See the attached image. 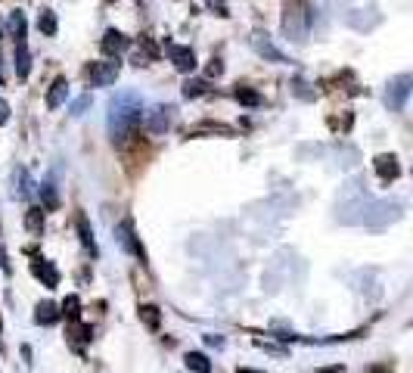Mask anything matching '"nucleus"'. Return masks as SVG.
I'll return each mask as SVG.
<instances>
[{"mask_svg": "<svg viewBox=\"0 0 413 373\" xmlns=\"http://www.w3.org/2000/svg\"><path fill=\"white\" fill-rule=\"evenodd\" d=\"M233 97H236V103L249 106V109H255V106H261V93L252 90V87H236L233 90Z\"/></svg>", "mask_w": 413, "mask_h": 373, "instance_id": "nucleus-17", "label": "nucleus"}, {"mask_svg": "<svg viewBox=\"0 0 413 373\" xmlns=\"http://www.w3.org/2000/svg\"><path fill=\"white\" fill-rule=\"evenodd\" d=\"M373 165H376V171H379L382 180H394L401 174V165H398V159H394V155H385V153L376 155Z\"/></svg>", "mask_w": 413, "mask_h": 373, "instance_id": "nucleus-13", "label": "nucleus"}, {"mask_svg": "<svg viewBox=\"0 0 413 373\" xmlns=\"http://www.w3.org/2000/svg\"><path fill=\"white\" fill-rule=\"evenodd\" d=\"M119 72H121L119 56H115V59H106V62H90L88 66V81L94 87H106V84H112V81L119 78Z\"/></svg>", "mask_w": 413, "mask_h": 373, "instance_id": "nucleus-3", "label": "nucleus"}, {"mask_svg": "<svg viewBox=\"0 0 413 373\" xmlns=\"http://www.w3.org/2000/svg\"><path fill=\"white\" fill-rule=\"evenodd\" d=\"M221 72H224V66H221V59H212V62H208V72H205L208 78H218Z\"/></svg>", "mask_w": 413, "mask_h": 373, "instance_id": "nucleus-28", "label": "nucleus"}, {"mask_svg": "<svg viewBox=\"0 0 413 373\" xmlns=\"http://www.w3.org/2000/svg\"><path fill=\"white\" fill-rule=\"evenodd\" d=\"M13 62H16V75H19V78H28V72H32V53H28L26 41H16Z\"/></svg>", "mask_w": 413, "mask_h": 373, "instance_id": "nucleus-11", "label": "nucleus"}, {"mask_svg": "<svg viewBox=\"0 0 413 373\" xmlns=\"http://www.w3.org/2000/svg\"><path fill=\"white\" fill-rule=\"evenodd\" d=\"M140 321H143L150 329H156L159 327V308L156 305H140Z\"/></svg>", "mask_w": 413, "mask_h": 373, "instance_id": "nucleus-23", "label": "nucleus"}, {"mask_svg": "<svg viewBox=\"0 0 413 373\" xmlns=\"http://www.w3.org/2000/svg\"><path fill=\"white\" fill-rule=\"evenodd\" d=\"M174 124V106L171 103H162L150 112V131L152 134H165V131Z\"/></svg>", "mask_w": 413, "mask_h": 373, "instance_id": "nucleus-6", "label": "nucleus"}, {"mask_svg": "<svg viewBox=\"0 0 413 373\" xmlns=\"http://www.w3.org/2000/svg\"><path fill=\"white\" fill-rule=\"evenodd\" d=\"M205 90H208V81H205V78H190L187 84H183V97H187V99L202 97Z\"/></svg>", "mask_w": 413, "mask_h": 373, "instance_id": "nucleus-21", "label": "nucleus"}, {"mask_svg": "<svg viewBox=\"0 0 413 373\" xmlns=\"http://www.w3.org/2000/svg\"><path fill=\"white\" fill-rule=\"evenodd\" d=\"M38 28L44 31L47 37L57 35V12H53V10H41V16H38Z\"/></svg>", "mask_w": 413, "mask_h": 373, "instance_id": "nucleus-20", "label": "nucleus"}, {"mask_svg": "<svg viewBox=\"0 0 413 373\" xmlns=\"http://www.w3.org/2000/svg\"><path fill=\"white\" fill-rule=\"evenodd\" d=\"M41 193H44V209H53V205H57V186L44 184L41 186Z\"/></svg>", "mask_w": 413, "mask_h": 373, "instance_id": "nucleus-25", "label": "nucleus"}, {"mask_svg": "<svg viewBox=\"0 0 413 373\" xmlns=\"http://www.w3.org/2000/svg\"><path fill=\"white\" fill-rule=\"evenodd\" d=\"M7 122H10V103L0 99V124H7Z\"/></svg>", "mask_w": 413, "mask_h": 373, "instance_id": "nucleus-29", "label": "nucleus"}, {"mask_svg": "<svg viewBox=\"0 0 413 373\" xmlns=\"http://www.w3.org/2000/svg\"><path fill=\"white\" fill-rule=\"evenodd\" d=\"M168 56H171V62H174L177 72L190 75V72L196 68V53H193L190 47H181V44H168Z\"/></svg>", "mask_w": 413, "mask_h": 373, "instance_id": "nucleus-7", "label": "nucleus"}, {"mask_svg": "<svg viewBox=\"0 0 413 373\" xmlns=\"http://www.w3.org/2000/svg\"><path fill=\"white\" fill-rule=\"evenodd\" d=\"M143 115V99L134 90H121L109 99V134L115 143H125L134 134V128L140 124Z\"/></svg>", "mask_w": 413, "mask_h": 373, "instance_id": "nucleus-1", "label": "nucleus"}, {"mask_svg": "<svg viewBox=\"0 0 413 373\" xmlns=\"http://www.w3.org/2000/svg\"><path fill=\"white\" fill-rule=\"evenodd\" d=\"M103 53H109V56H119V53H125L128 47H131V41H128L121 31H115V28H109L106 35H103Z\"/></svg>", "mask_w": 413, "mask_h": 373, "instance_id": "nucleus-8", "label": "nucleus"}, {"mask_svg": "<svg viewBox=\"0 0 413 373\" xmlns=\"http://www.w3.org/2000/svg\"><path fill=\"white\" fill-rule=\"evenodd\" d=\"M59 314H66L69 321H78V317H81V298H78V296H66L63 311H59Z\"/></svg>", "mask_w": 413, "mask_h": 373, "instance_id": "nucleus-22", "label": "nucleus"}, {"mask_svg": "<svg viewBox=\"0 0 413 373\" xmlns=\"http://www.w3.org/2000/svg\"><path fill=\"white\" fill-rule=\"evenodd\" d=\"M252 47H255L258 56H264L268 62H292L280 47H276L274 41H270L268 35H264V31H255V35H252Z\"/></svg>", "mask_w": 413, "mask_h": 373, "instance_id": "nucleus-5", "label": "nucleus"}, {"mask_svg": "<svg viewBox=\"0 0 413 373\" xmlns=\"http://www.w3.org/2000/svg\"><path fill=\"white\" fill-rule=\"evenodd\" d=\"M66 97H69V81L57 78L50 84V90H47V109H59L66 103Z\"/></svg>", "mask_w": 413, "mask_h": 373, "instance_id": "nucleus-12", "label": "nucleus"}, {"mask_svg": "<svg viewBox=\"0 0 413 373\" xmlns=\"http://www.w3.org/2000/svg\"><path fill=\"white\" fill-rule=\"evenodd\" d=\"M308 28H311V12H308V3H295L292 10H286V19H283V31H286L292 41H305Z\"/></svg>", "mask_w": 413, "mask_h": 373, "instance_id": "nucleus-2", "label": "nucleus"}, {"mask_svg": "<svg viewBox=\"0 0 413 373\" xmlns=\"http://www.w3.org/2000/svg\"><path fill=\"white\" fill-rule=\"evenodd\" d=\"M13 196L16 199H32L34 196V180L28 178L26 168H16L13 171Z\"/></svg>", "mask_w": 413, "mask_h": 373, "instance_id": "nucleus-10", "label": "nucleus"}, {"mask_svg": "<svg viewBox=\"0 0 413 373\" xmlns=\"http://www.w3.org/2000/svg\"><path fill=\"white\" fill-rule=\"evenodd\" d=\"M115 233H119V242H121V246L131 249V252H137L140 258H143V249H140L137 242L131 240V236H134V233H131V224H119V230H115Z\"/></svg>", "mask_w": 413, "mask_h": 373, "instance_id": "nucleus-19", "label": "nucleus"}, {"mask_svg": "<svg viewBox=\"0 0 413 373\" xmlns=\"http://www.w3.org/2000/svg\"><path fill=\"white\" fill-rule=\"evenodd\" d=\"M90 103V93H84V97H78L75 103H72V115H84V109H88Z\"/></svg>", "mask_w": 413, "mask_h": 373, "instance_id": "nucleus-27", "label": "nucleus"}, {"mask_svg": "<svg viewBox=\"0 0 413 373\" xmlns=\"http://www.w3.org/2000/svg\"><path fill=\"white\" fill-rule=\"evenodd\" d=\"M187 367L193 373H212V361H208L202 352H190L187 354Z\"/></svg>", "mask_w": 413, "mask_h": 373, "instance_id": "nucleus-18", "label": "nucleus"}, {"mask_svg": "<svg viewBox=\"0 0 413 373\" xmlns=\"http://www.w3.org/2000/svg\"><path fill=\"white\" fill-rule=\"evenodd\" d=\"M59 317H63V314L57 311V305H53V302H41V305H38V314H34V321L44 323V327H50V323H57Z\"/></svg>", "mask_w": 413, "mask_h": 373, "instance_id": "nucleus-16", "label": "nucleus"}, {"mask_svg": "<svg viewBox=\"0 0 413 373\" xmlns=\"http://www.w3.org/2000/svg\"><path fill=\"white\" fill-rule=\"evenodd\" d=\"M32 274L38 280H44V286L47 289H53V286H59V271L50 265V261H44V258H38V261H32Z\"/></svg>", "mask_w": 413, "mask_h": 373, "instance_id": "nucleus-9", "label": "nucleus"}, {"mask_svg": "<svg viewBox=\"0 0 413 373\" xmlns=\"http://www.w3.org/2000/svg\"><path fill=\"white\" fill-rule=\"evenodd\" d=\"M205 342H208V345H214V348L224 345V339H221V336H205Z\"/></svg>", "mask_w": 413, "mask_h": 373, "instance_id": "nucleus-30", "label": "nucleus"}, {"mask_svg": "<svg viewBox=\"0 0 413 373\" xmlns=\"http://www.w3.org/2000/svg\"><path fill=\"white\" fill-rule=\"evenodd\" d=\"M239 373H261V370H245V367H243V370H239Z\"/></svg>", "mask_w": 413, "mask_h": 373, "instance_id": "nucleus-32", "label": "nucleus"}, {"mask_svg": "<svg viewBox=\"0 0 413 373\" xmlns=\"http://www.w3.org/2000/svg\"><path fill=\"white\" fill-rule=\"evenodd\" d=\"M78 230H81V242H84V246H88L90 252H97V242H94V230L88 227V221H84V218H81V221H78Z\"/></svg>", "mask_w": 413, "mask_h": 373, "instance_id": "nucleus-24", "label": "nucleus"}, {"mask_svg": "<svg viewBox=\"0 0 413 373\" xmlns=\"http://www.w3.org/2000/svg\"><path fill=\"white\" fill-rule=\"evenodd\" d=\"M7 28H10V35H13V41H26V12L22 10L10 12Z\"/></svg>", "mask_w": 413, "mask_h": 373, "instance_id": "nucleus-15", "label": "nucleus"}, {"mask_svg": "<svg viewBox=\"0 0 413 373\" xmlns=\"http://www.w3.org/2000/svg\"><path fill=\"white\" fill-rule=\"evenodd\" d=\"M0 267L7 271V249H3V246H0Z\"/></svg>", "mask_w": 413, "mask_h": 373, "instance_id": "nucleus-31", "label": "nucleus"}, {"mask_svg": "<svg viewBox=\"0 0 413 373\" xmlns=\"http://www.w3.org/2000/svg\"><path fill=\"white\" fill-rule=\"evenodd\" d=\"M208 10L218 12V16H230V6H227V0H205Z\"/></svg>", "mask_w": 413, "mask_h": 373, "instance_id": "nucleus-26", "label": "nucleus"}, {"mask_svg": "<svg viewBox=\"0 0 413 373\" xmlns=\"http://www.w3.org/2000/svg\"><path fill=\"white\" fill-rule=\"evenodd\" d=\"M410 84H413V75H398V78L388 84L385 90V103L392 112H401L407 103V97H410Z\"/></svg>", "mask_w": 413, "mask_h": 373, "instance_id": "nucleus-4", "label": "nucleus"}, {"mask_svg": "<svg viewBox=\"0 0 413 373\" xmlns=\"http://www.w3.org/2000/svg\"><path fill=\"white\" fill-rule=\"evenodd\" d=\"M26 227H28V233H34V236L44 230V205H32V209L26 211Z\"/></svg>", "mask_w": 413, "mask_h": 373, "instance_id": "nucleus-14", "label": "nucleus"}]
</instances>
